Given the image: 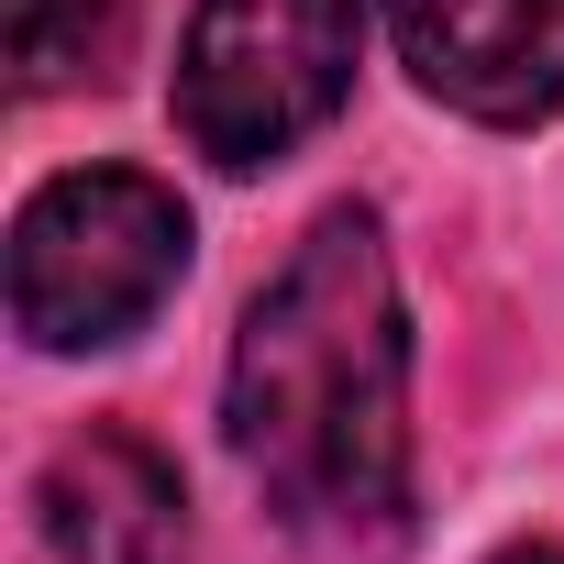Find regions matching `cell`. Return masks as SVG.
I'll list each match as a JSON object with an SVG mask.
<instances>
[{
  "label": "cell",
  "instance_id": "3",
  "mask_svg": "<svg viewBox=\"0 0 564 564\" xmlns=\"http://www.w3.org/2000/svg\"><path fill=\"white\" fill-rule=\"evenodd\" d=\"M366 56V0H199L177 34V133L221 177L311 144Z\"/></svg>",
  "mask_w": 564,
  "mask_h": 564
},
{
  "label": "cell",
  "instance_id": "2",
  "mask_svg": "<svg viewBox=\"0 0 564 564\" xmlns=\"http://www.w3.org/2000/svg\"><path fill=\"white\" fill-rule=\"evenodd\" d=\"M188 276V210L144 166H67L12 221V322L34 355L133 344Z\"/></svg>",
  "mask_w": 564,
  "mask_h": 564
},
{
  "label": "cell",
  "instance_id": "5",
  "mask_svg": "<svg viewBox=\"0 0 564 564\" xmlns=\"http://www.w3.org/2000/svg\"><path fill=\"white\" fill-rule=\"evenodd\" d=\"M34 520H45L56 564H188V487L122 421H89L45 454Z\"/></svg>",
  "mask_w": 564,
  "mask_h": 564
},
{
  "label": "cell",
  "instance_id": "4",
  "mask_svg": "<svg viewBox=\"0 0 564 564\" xmlns=\"http://www.w3.org/2000/svg\"><path fill=\"white\" fill-rule=\"evenodd\" d=\"M399 23V67L487 122V133H531L564 111V0H388Z\"/></svg>",
  "mask_w": 564,
  "mask_h": 564
},
{
  "label": "cell",
  "instance_id": "1",
  "mask_svg": "<svg viewBox=\"0 0 564 564\" xmlns=\"http://www.w3.org/2000/svg\"><path fill=\"white\" fill-rule=\"evenodd\" d=\"M221 432L265 520L311 564L410 553V311L377 210H322L254 289L221 377Z\"/></svg>",
  "mask_w": 564,
  "mask_h": 564
},
{
  "label": "cell",
  "instance_id": "6",
  "mask_svg": "<svg viewBox=\"0 0 564 564\" xmlns=\"http://www.w3.org/2000/svg\"><path fill=\"white\" fill-rule=\"evenodd\" d=\"M0 23H12V78L34 100H56V89H111L122 78L144 0H0Z\"/></svg>",
  "mask_w": 564,
  "mask_h": 564
},
{
  "label": "cell",
  "instance_id": "7",
  "mask_svg": "<svg viewBox=\"0 0 564 564\" xmlns=\"http://www.w3.org/2000/svg\"><path fill=\"white\" fill-rule=\"evenodd\" d=\"M498 564H564V542H520V553H498Z\"/></svg>",
  "mask_w": 564,
  "mask_h": 564
}]
</instances>
